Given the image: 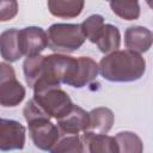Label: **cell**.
Masks as SVG:
<instances>
[{
	"label": "cell",
	"instance_id": "obj_16",
	"mask_svg": "<svg viewBox=\"0 0 153 153\" xmlns=\"http://www.w3.org/2000/svg\"><path fill=\"white\" fill-rule=\"evenodd\" d=\"M96 44L103 54H110L118 50L121 44L120 30L112 24H105Z\"/></svg>",
	"mask_w": 153,
	"mask_h": 153
},
{
	"label": "cell",
	"instance_id": "obj_12",
	"mask_svg": "<svg viewBox=\"0 0 153 153\" xmlns=\"http://www.w3.org/2000/svg\"><path fill=\"white\" fill-rule=\"evenodd\" d=\"M90 126L87 131L93 134H108L114 124V112L105 106L92 109L90 112Z\"/></svg>",
	"mask_w": 153,
	"mask_h": 153
},
{
	"label": "cell",
	"instance_id": "obj_1",
	"mask_svg": "<svg viewBox=\"0 0 153 153\" xmlns=\"http://www.w3.org/2000/svg\"><path fill=\"white\" fill-rule=\"evenodd\" d=\"M145 71V59L128 49L110 53L99 61L100 75L112 82L136 81L143 75Z\"/></svg>",
	"mask_w": 153,
	"mask_h": 153
},
{
	"label": "cell",
	"instance_id": "obj_17",
	"mask_svg": "<svg viewBox=\"0 0 153 153\" xmlns=\"http://www.w3.org/2000/svg\"><path fill=\"white\" fill-rule=\"evenodd\" d=\"M120 153H142L143 143L140 136L133 131H120L116 134Z\"/></svg>",
	"mask_w": 153,
	"mask_h": 153
},
{
	"label": "cell",
	"instance_id": "obj_10",
	"mask_svg": "<svg viewBox=\"0 0 153 153\" xmlns=\"http://www.w3.org/2000/svg\"><path fill=\"white\" fill-rule=\"evenodd\" d=\"M124 44L136 54L146 53L153 44V33L145 26H129L124 32Z\"/></svg>",
	"mask_w": 153,
	"mask_h": 153
},
{
	"label": "cell",
	"instance_id": "obj_18",
	"mask_svg": "<svg viewBox=\"0 0 153 153\" xmlns=\"http://www.w3.org/2000/svg\"><path fill=\"white\" fill-rule=\"evenodd\" d=\"M104 25V18L100 14H92L80 24L85 38L91 43H97Z\"/></svg>",
	"mask_w": 153,
	"mask_h": 153
},
{
	"label": "cell",
	"instance_id": "obj_20",
	"mask_svg": "<svg viewBox=\"0 0 153 153\" xmlns=\"http://www.w3.org/2000/svg\"><path fill=\"white\" fill-rule=\"evenodd\" d=\"M18 12L17 1H1L0 2V20H11Z\"/></svg>",
	"mask_w": 153,
	"mask_h": 153
},
{
	"label": "cell",
	"instance_id": "obj_13",
	"mask_svg": "<svg viewBox=\"0 0 153 153\" xmlns=\"http://www.w3.org/2000/svg\"><path fill=\"white\" fill-rule=\"evenodd\" d=\"M82 134L87 142L88 153H120L116 137L106 134H93L90 131Z\"/></svg>",
	"mask_w": 153,
	"mask_h": 153
},
{
	"label": "cell",
	"instance_id": "obj_19",
	"mask_svg": "<svg viewBox=\"0 0 153 153\" xmlns=\"http://www.w3.org/2000/svg\"><path fill=\"white\" fill-rule=\"evenodd\" d=\"M112 12L124 20H135L140 17V5L137 1H110Z\"/></svg>",
	"mask_w": 153,
	"mask_h": 153
},
{
	"label": "cell",
	"instance_id": "obj_5",
	"mask_svg": "<svg viewBox=\"0 0 153 153\" xmlns=\"http://www.w3.org/2000/svg\"><path fill=\"white\" fill-rule=\"evenodd\" d=\"M29 124V134L35 145L41 151L49 152L63 136L57 124H54L49 118H36Z\"/></svg>",
	"mask_w": 153,
	"mask_h": 153
},
{
	"label": "cell",
	"instance_id": "obj_6",
	"mask_svg": "<svg viewBox=\"0 0 153 153\" xmlns=\"http://www.w3.org/2000/svg\"><path fill=\"white\" fill-rule=\"evenodd\" d=\"M18 41L22 55L26 57L41 55L48 47L47 32L39 26H26L19 30Z\"/></svg>",
	"mask_w": 153,
	"mask_h": 153
},
{
	"label": "cell",
	"instance_id": "obj_15",
	"mask_svg": "<svg viewBox=\"0 0 153 153\" xmlns=\"http://www.w3.org/2000/svg\"><path fill=\"white\" fill-rule=\"evenodd\" d=\"M50 153H88L86 139L84 134L63 135Z\"/></svg>",
	"mask_w": 153,
	"mask_h": 153
},
{
	"label": "cell",
	"instance_id": "obj_8",
	"mask_svg": "<svg viewBox=\"0 0 153 153\" xmlns=\"http://www.w3.org/2000/svg\"><path fill=\"white\" fill-rule=\"evenodd\" d=\"M90 126V114L82 108L74 105L62 118L57 120V127L62 135H79L87 131Z\"/></svg>",
	"mask_w": 153,
	"mask_h": 153
},
{
	"label": "cell",
	"instance_id": "obj_3",
	"mask_svg": "<svg viewBox=\"0 0 153 153\" xmlns=\"http://www.w3.org/2000/svg\"><path fill=\"white\" fill-rule=\"evenodd\" d=\"M48 47L56 54H69L78 50L85 42L80 24L56 23L49 26L47 31Z\"/></svg>",
	"mask_w": 153,
	"mask_h": 153
},
{
	"label": "cell",
	"instance_id": "obj_9",
	"mask_svg": "<svg viewBox=\"0 0 153 153\" xmlns=\"http://www.w3.org/2000/svg\"><path fill=\"white\" fill-rule=\"evenodd\" d=\"M98 73L99 65L93 59L88 56H79L76 57V66L67 85L75 88H81L92 82L97 78Z\"/></svg>",
	"mask_w": 153,
	"mask_h": 153
},
{
	"label": "cell",
	"instance_id": "obj_4",
	"mask_svg": "<svg viewBox=\"0 0 153 153\" xmlns=\"http://www.w3.org/2000/svg\"><path fill=\"white\" fill-rule=\"evenodd\" d=\"M25 98V87L17 80L14 69L6 62L0 63V104L5 108L19 105Z\"/></svg>",
	"mask_w": 153,
	"mask_h": 153
},
{
	"label": "cell",
	"instance_id": "obj_2",
	"mask_svg": "<svg viewBox=\"0 0 153 153\" xmlns=\"http://www.w3.org/2000/svg\"><path fill=\"white\" fill-rule=\"evenodd\" d=\"M31 99L45 117L55 118L56 121L66 116L74 106L71 97L60 86L33 88Z\"/></svg>",
	"mask_w": 153,
	"mask_h": 153
},
{
	"label": "cell",
	"instance_id": "obj_11",
	"mask_svg": "<svg viewBox=\"0 0 153 153\" xmlns=\"http://www.w3.org/2000/svg\"><path fill=\"white\" fill-rule=\"evenodd\" d=\"M19 30L18 29H8L4 31L0 36V53L4 61L7 62H16L18 61L23 55L19 48V41H18Z\"/></svg>",
	"mask_w": 153,
	"mask_h": 153
},
{
	"label": "cell",
	"instance_id": "obj_14",
	"mask_svg": "<svg viewBox=\"0 0 153 153\" xmlns=\"http://www.w3.org/2000/svg\"><path fill=\"white\" fill-rule=\"evenodd\" d=\"M47 5L54 17L75 18L81 13L85 2L82 0H49Z\"/></svg>",
	"mask_w": 153,
	"mask_h": 153
},
{
	"label": "cell",
	"instance_id": "obj_7",
	"mask_svg": "<svg viewBox=\"0 0 153 153\" xmlns=\"http://www.w3.org/2000/svg\"><path fill=\"white\" fill-rule=\"evenodd\" d=\"M26 129L14 120H0V149L1 152L23 149Z\"/></svg>",
	"mask_w": 153,
	"mask_h": 153
},
{
	"label": "cell",
	"instance_id": "obj_21",
	"mask_svg": "<svg viewBox=\"0 0 153 153\" xmlns=\"http://www.w3.org/2000/svg\"><path fill=\"white\" fill-rule=\"evenodd\" d=\"M147 5H148L149 7H152V8H153V1H147Z\"/></svg>",
	"mask_w": 153,
	"mask_h": 153
}]
</instances>
